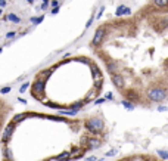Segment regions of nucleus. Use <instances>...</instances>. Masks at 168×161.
Here are the masks:
<instances>
[{
    "mask_svg": "<svg viewBox=\"0 0 168 161\" xmlns=\"http://www.w3.org/2000/svg\"><path fill=\"white\" fill-rule=\"evenodd\" d=\"M12 133H13V126H9L6 129L5 135H3V142H8V139H9V136H11Z\"/></svg>",
    "mask_w": 168,
    "mask_h": 161,
    "instance_id": "nucleus-3",
    "label": "nucleus"
},
{
    "mask_svg": "<svg viewBox=\"0 0 168 161\" xmlns=\"http://www.w3.org/2000/svg\"><path fill=\"white\" fill-rule=\"evenodd\" d=\"M15 34H16L15 31H9V33L6 34V39H8V40H9V39H13V37H15Z\"/></svg>",
    "mask_w": 168,
    "mask_h": 161,
    "instance_id": "nucleus-7",
    "label": "nucleus"
},
{
    "mask_svg": "<svg viewBox=\"0 0 168 161\" xmlns=\"http://www.w3.org/2000/svg\"><path fill=\"white\" fill-rule=\"evenodd\" d=\"M22 118H24V115H22V114L16 115V117L13 118V123H18V121H19V120H22Z\"/></svg>",
    "mask_w": 168,
    "mask_h": 161,
    "instance_id": "nucleus-8",
    "label": "nucleus"
},
{
    "mask_svg": "<svg viewBox=\"0 0 168 161\" xmlns=\"http://www.w3.org/2000/svg\"><path fill=\"white\" fill-rule=\"evenodd\" d=\"M118 161H164L159 158L158 155L153 154H133V155H127L124 158H120Z\"/></svg>",
    "mask_w": 168,
    "mask_h": 161,
    "instance_id": "nucleus-2",
    "label": "nucleus"
},
{
    "mask_svg": "<svg viewBox=\"0 0 168 161\" xmlns=\"http://www.w3.org/2000/svg\"><path fill=\"white\" fill-rule=\"evenodd\" d=\"M40 21H43V16H38V18H31V22H34V24H38Z\"/></svg>",
    "mask_w": 168,
    "mask_h": 161,
    "instance_id": "nucleus-6",
    "label": "nucleus"
},
{
    "mask_svg": "<svg viewBox=\"0 0 168 161\" xmlns=\"http://www.w3.org/2000/svg\"><path fill=\"white\" fill-rule=\"evenodd\" d=\"M28 86H30V83H25V84H22V86L19 87V92H21V93H24L25 90H27V89H28Z\"/></svg>",
    "mask_w": 168,
    "mask_h": 161,
    "instance_id": "nucleus-5",
    "label": "nucleus"
},
{
    "mask_svg": "<svg viewBox=\"0 0 168 161\" xmlns=\"http://www.w3.org/2000/svg\"><path fill=\"white\" fill-rule=\"evenodd\" d=\"M100 24L90 42L125 104L153 109L168 104V0Z\"/></svg>",
    "mask_w": 168,
    "mask_h": 161,
    "instance_id": "nucleus-1",
    "label": "nucleus"
},
{
    "mask_svg": "<svg viewBox=\"0 0 168 161\" xmlns=\"http://www.w3.org/2000/svg\"><path fill=\"white\" fill-rule=\"evenodd\" d=\"M2 13H3V11H2V9H0V15H2Z\"/></svg>",
    "mask_w": 168,
    "mask_h": 161,
    "instance_id": "nucleus-13",
    "label": "nucleus"
},
{
    "mask_svg": "<svg viewBox=\"0 0 168 161\" xmlns=\"http://www.w3.org/2000/svg\"><path fill=\"white\" fill-rule=\"evenodd\" d=\"M8 19H9L11 22H13V24H19V22H21V19H19L15 13H9V15H8Z\"/></svg>",
    "mask_w": 168,
    "mask_h": 161,
    "instance_id": "nucleus-4",
    "label": "nucleus"
},
{
    "mask_svg": "<svg viewBox=\"0 0 168 161\" xmlns=\"http://www.w3.org/2000/svg\"><path fill=\"white\" fill-rule=\"evenodd\" d=\"M6 6V2L5 0H0V8H5Z\"/></svg>",
    "mask_w": 168,
    "mask_h": 161,
    "instance_id": "nucleus-10",
    "label": "nucleus"
},
{
    "mask_svg": "<svg viewBox=\"0 0 168 161\" xmlns=\"http://www.w3.org/2000/svg\"><path fill=\"white\" fill-rule=\"evenodd\" d=\"M52 5L56 8V6H58V0H53V2H52Z\"/></svg>",
    "mask_w": 168,
    "mask_h": 161,
    "instance_id": "nucleus-11",
    "label": "nucleus"
},
{
    "mask_svg": "<svg viewBox=\"0 0 168 161\" xmlns=\"http://www.w3.org/2000/svg\"><path fill=\"white\" fill-rule=\"evenodd\" d=\"M8 92H11V87H3V89L0 90V93H8Z\"/></svg>",
    "mask_w": 168,
    "mask_h": 161,
    "instance_id": "nucleus-9",
    "label": "nucleus"
},
{
    "mask_svg": "<svg viewBox=\"0 0 168 161\" xmlns=\"http://www.w3.org/2000/svg\"><path fill=\"white\" fill-rule=\"evenodd\" d=\"M34 2H35V0H28V3H34Z\"/></svg>",
    "mask_w": 168,
    "mask_h": 161,
    "instance_id": "nucleus-12",
    "label": "nucleus"
}]
</instances>
